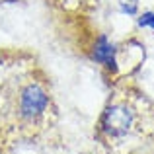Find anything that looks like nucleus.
I'll return each mask as SVG.
<instances>
[{
	"instance_id": "f257e3e1",
	"label": "nucleus",
	"mask_w": 154,
	"mask_h": 154,
	"mask_svg": "<svg viewBox=\"0 0 154 154\" xmlns=\"http://www.w3.org/2000/svg\"><path fill=\"white\" fill-rule=\"evenodd\" d=\"M133 125H135L133 107L123 102H113L103 107L98 121V131L107 139H123L131 133Z\"/></svg>"
},
{
	"instance_id": "f03ea898",
	"label": "nucleus",
	"mask_w": 154,
	"mask_h": 154,
	"mask_svg": "<svg viewBox=\"0 0 154 154\" xmlns=\"http://www.w3.org/2000/svg\"><path fill=\"white\" fill-rule=\"evenodd\" d=\"M51 107V96L39 82H27L18 94V115L26 123H35Z\"/></svg>"
},
{
	"instance_id": "7ed1b4c3",
	"label": "nucleus",
	"mask_w": 154,
	"mask_h": 154,
	"mask_svg": "<svg viewBox=\"0 0 154 154\" xmlns=\"http://www.w3.org/2000/svg\"><path fill=\"white\" fill-rule=\"evenodd\" d=\"M90 59L96 64L103 66L109 74H117L121 70L119 68V45L113 39H109L107 33H98L92 39Z\"/></svg>"
},
{
	"instance_id": "20e7f679",
	"label": "nucleus",
	"mask_w": 154,
	"mask_h": 154,
	"mask_svg": "<svg viewBox=\"0 0 154 154\" xmlns=\"http://www.w3.org/2000/svg\"><path fill=\"white\" fill-rule=\"evenodd\" d=\"M137 20V26L140 29H150L154 31V10H144V12H139L135 16Z\"/></svg>"
},
{
	"instance_id": "39448f33",
	"label": "nucleus",
	"mask_w": 154,
	"mask_h": 154,
	"mask_svg": "<svg viewBox=\"0 0 154 154\" xmlns=\"http://www.w3.org/2000/svg\"><path fill=\"white\" fill-rule=\"evenodd\" d=\"M0 154H2V152H0Z\"/></svg>"
}]
</instances>
